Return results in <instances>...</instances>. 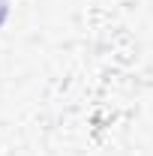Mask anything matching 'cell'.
Returning a JSON list of instances; mask_svg holds the SVG:
<instances>
[{"mask_svg": "<svg viewBox=\"0 0 153 156\" xmlns=\"http://www.w3.org/2000/svg\"><path fill=\"white\" fill-rule=\"evenodd\" d=\"M6 12H9V9H6V3L0 0V24H3V18H6Z\"/></svg>", "mask_w": 153, "mask_h": 156, "instance_id": "6da1fadb", "label": "cell"}]
</instances>
